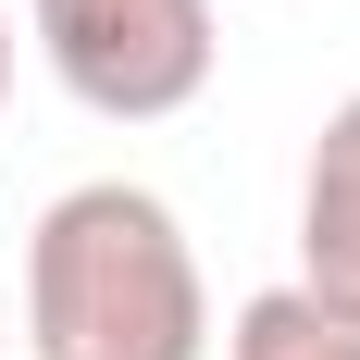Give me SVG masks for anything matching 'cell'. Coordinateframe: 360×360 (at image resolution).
Segmentation results:
<instances>
[{
	"label": "cell",
	"instance_id": "6da1fadb",
	"mask_svg": "<svg viewBox=\"0 0 360 360\" xmlns=\"http://www.w3.org/2000/svg\"><path fill=\"white\" fill-rule=\"evenodd\" d=\"M25 360H212V286L149 186H63L25 236Z\"/></svg>",
	"mask_w": 360,
	"mask_h": 360
},
{
	"label": "cell",
	"instance_id": "7a4b0ae2",
	"mask_svg": "<svg viewBox=\"0 0 360 360\" xmlns=\"http://www.w3.org/2000/svg\"><path fill=\"white\" fill-rule=\"evenodd\" d=\"M25 25H37V63L63 75V100L100 124H174L224 63L212 0H25Z\"/></svg>",
	"mask_w": 360,
	"mask_h": 360
},
{
	"label": "cell",
	"instance_id": "3957f363",
	"mask_svg": "<svg viewBox=\"0 0 360 360\" xmlns=\"http://www.w3.org/2000/svg\"><path fill=\"white\" fill-rule=\"evenodd\" d=\"M298 298H323L335 323H360V87L323 112L311 174H298Z\"/></svg>",
	"mask_w": 360,
	"mask_h": 360
},
{
	"label": "cell",
	"instance_id": "277c9868",
	"mask_svg": "<svg viewBox=\"0 0 360 360\" xmlns=\"http://www.w3.org/2000/svg\"><path fill=\"white\" fill-rule=\"evenodd\" d=\"M224 360H360V323H335L323 298H298V286H261L224 323Z\"/></svg>",
	"mask_w": 360,
	"mask_h": 360
},
{
	"label": "cell",
	"instance_id": "5b68a950",
	"mask_svg": "<svg viewBox=\"0 0 360 360\" xmlns=\"http://www.w3.org/2000/svg\"><path fill=\"white\" fill-rule=\"evenodd\" d=\"M0 100H13V13H0Z\"/></svg>",
	"mask_w": 360,
	"mask_h": 360
},
{
	"label": "cell",
	"instance_id": "8992f818",
	"mask_svg": "<svg viewBox=\"0 0 360 360\" xmlns=\"http://www.w3.org/2000/svg\"><path fill=\"white\" fill-rule=\"evenodd\" d=\"M0 348H13V298H0Z\"/></svg>",
	"mask_w": 360,
	"mask_h": 360
}]
</instances>
